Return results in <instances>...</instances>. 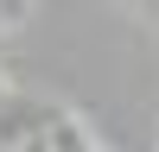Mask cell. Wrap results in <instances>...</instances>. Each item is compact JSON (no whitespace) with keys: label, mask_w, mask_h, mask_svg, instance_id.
<instances>
[{"label":"cell","mask_w":159,"mask_h":152,"mask_svg":"<svg viewBox=\"0 0 159 152\" xmlns=\"http://www.w3.org/2000/svg\"><path fill=\"white\" fill-rule=\"evenodd\" d=\"M57 120V101H38V95H0V152L13 146H32V139H45V127Z\"/></svg>","instance_id":"cell-1"}]
</instances>
